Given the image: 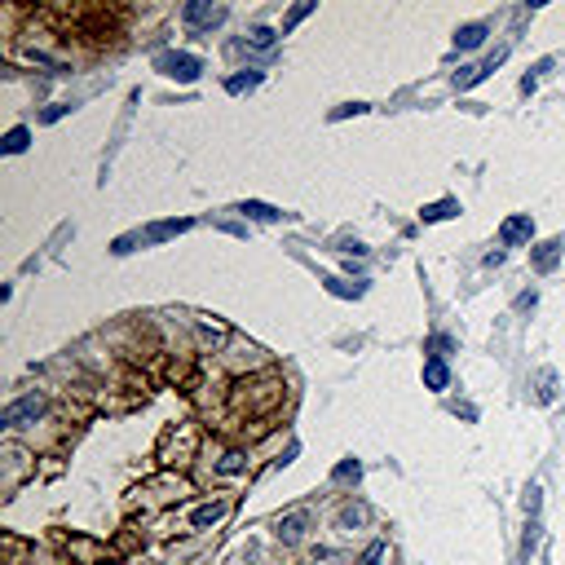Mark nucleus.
<instances>
[{
  "instance_id": "1",
  "label": "nucleus",
  "mask_w": 565,
  "mask_h": 565,
  "mask_svg": "<svg viewBox=\"0 0 565 565\" xmlns=\"http://www.w3.org/2000/svg\"><path fill=\"white\" fill-rule=\"evenodd\" d=\"M44 393H27V397H18L13 406H5V415H0V424L5 428H23V424H36L40 415H44Z\"/></svg>"
},
{
  "instance_id": "2",
  "label": "nucleus",
  "mask_w": 565,
  "mask_h": 565,
  "mask_svg": "<svg viewBox=\"0 0 565 565\" xmlns=\"http://www.w3.org/2000/svg\"><path fill=\"white\" fill-rule=\"evenodd\" d=\"M159 71L168 75V80H181V85H190V80H199L204 62H199L194 54H159Z\"/></svg>"
},
{
  "instance_id": "3",
  "label": "nucleus",
  "mask_w": 565,
  "mask_h": 565,
  "mask_svg": "<svg viewBox=\"0 0 565 565\" xmlns=\"http://www.w3.org/2000/svg\"><path fill=\"white\" fill-rule=\"evenodd\" d=\"M225 5H208V0H190L186 9H181V18H186V27H194V31H204V27H221L225 23Z\"/></svg>"
},
{
  "instance_id": "4",
  "label": "nucleus",
  "mask_w": 565,
  "mask_h": 565,
  "mask_svg": "<svg viewBox=\"0 0 565 565\" xmlns=\"http://www.w3.org/2000/svg\"><path fill=\"white\" fill-rule=\"evenodd\" d=\"M499 239H504L508 247H517V243H530V239H535V221H530V212H521V217H508V221L499 225Z\"/></svg>"
},
{
  "instance_id": "5",
  "label": "nucleus",
  "mask_w": 565,
  "mask_h": 565,
  "mask_svg": "<svg viewBox=\"0 0 565 565\" xmlns=\"http://www.w3.org/2000/svg\"><path fill=\"white\" fill-rule=\"evenodd\" d=\"M194 221L190 217H177V221H155V225H146V243H163V239H177V235H186Z\"/></svg>"
},
{
  "instance_id": "6",
  "label": "nucleus",
  "mask_w": 565,
  "mask_h": 565,
  "mask_svg": "<svg viewBox=\"0 0 565 565\" xmlns=\"http://www.w3.org/2000/svg\"><path fill=\"white\" fill-rule=\"evenodd\" d=\"M424 385H428V389H446V385H451V367H446L437 354L424 362Z\"/></svg>"
},
{
  "instance_id": "7",
  "label": "nucleus",
  "mask_w": 565,
  "mask_h": 565,
  "mask_svg": "<svg viewBox=\"0 0 565 565\" xmlns=\"http://www.w3.org/2000/svg\"><path fill=\"white\" fill-rule=\"evenodd\" d=\"M481 40H486V23H468L455 31V49H477Z\"/></svg>"
},
{
  "instance_id": "8",
  "label": "nucleus",
  "mask_w": 565,
  "mask_h": 565,
  "mask_svg": "<svg viewBox=\"0 0 565 565\" xmlns=\"http://www.w3.org/2000/svg\"><path fill=\"white\" fill-rule=\"evenodd\" d=\"M239 212H243V217H261V221H278V217H282L278 208L261 204V199H243V204H239Z\"/></svg>"
},
{
  "instance_id": "9",
  "label": "nucleus",
  "mask_w": 565,
  "mask_h": 565,
  "mask_svg": "<svg viewBox=\"0 0 565 565\" xmlns=\"http://www.w3.org/2000/svg\"><path fill=\"white\" fill-rule=\"evenodd\" d=\"M225 508H230V504H204V508H194V517H190V521H194L199 530H204V526H217V521L225 517Z\"/></svg>"
},
{
  "instance_id": "10",
  "label": "nucleus",
  "mask_w": 565,
  "mask_h": 565,
  "mask_svg": "<svg viewBox=\"0 0 565 565\" xmlns=\"http://www.w3.org/2000/svg\"><path fill=\"white\" fill-rule=\"evenodd\" d=\"M261 85V71H243V75H230L225 80V93H252Z\"/></svg>"
},
{
  "instance_id": "11",
  "label": "nucleus",
  "mask_w": 565,
  "mask_h": 565,
  "mask_svg": "<svg viewBox=\"0 0 565 565\" xmlns=\"http://www.w3.org/2000/svg\"><path fill=\"white\" fill-rule=\"evenodd\" d=\"M301 530H305V512H292V517H282L278 521V539H301Z\"/></svg>"
},
{
  "instance_id": "12",
  "label": "nucleus",
  "mask_w": 565,
  "mask_h": 565,
  "mask_svg": "<svg viewBox=\"0 0 565 565\" xmlns=\"http://www.w3.org/2000/svg\"><path fill=\"white\" fill-rule=\"evenodd\" d=\"M247 44H252V49H265V54H270V49L278 44V31H270V27H252V31H247Z\"/></svg>"
},
{
  "instance_id": "13",
  "label": "nucleus",
  "mask_w": 565,
  "mask_h": 565,
  "mask_svg": "<svg viewBox=\"0 0 565 565\" xmlns=\"http://www.w3.org/2000/svg\"><path fill=\"white\" fill-rule=\"evenodd\" d=\"M27 142H31V128H9L5 132V155H23Z\"/></svg>"
},
{
  "instance_id": "14",
  "label": "nucleus",
  "mask_w": 565,
  "mask_h": 565,
  "mask_svg": "<svg viewBox=\"0 0 565 565\" xmlns=\"http://www.w3.org/2000/svg\"><path fill=\"white\" fill-rule=\"evenodd\" d=\"M557 256H561V239L543 243L539 252H535V270H552V265H557Z\"/></svg>"
},
{
  "instance_id": "15",
  "label": "nucleus",
  "mask_w": 565,
  "mask_h": 565,
  "mask_svg": "<svg viewBox=\"0 0 565 565\" xmlns=\"http://www.w3.org/2000/svg\"><path fill=\"white\" fill-rule=\"evenodd\" d=\"M459 204H455V199H442V204H428L424 212H420V217L424 221H446V217H451V212H455Z\"/></svg>"
},
{
  "instance_id": "16",
  "label": "nucleus",
  "mask_w": 565,
  "mask_h": 565,
  "mask_svg": "<svg viewBox=\"0 0 565 565\" xmlns=\"http://www.w3.org/2000/svg\"><path fill=\"white\" fill-rule=\"evenodd\" d=\"M477 80H486V75H481V66H459V71H455V89H473Z\"/></svg>"
},
{
  "instance_id": "17",
  "label": "nucleus",
  "mask_w": 565,
  "mask_h": 565,
  "mask_svg": "<svg viewBox=\"0 0 565 565\" xmlns=\"http://www.w3.org/2000/svg\"><path fill=\"white\" fill-rule=\"evenodd\" d=\"M313 9H318V5H313V0H301V5H296V9L287 13V23H282V31H292L296 23H305V18H309V13H313Z\"/></svg>"
},
{
  "instance_id": "18",
  "label": "nucleus",
  "mask_w": 565,
  "mask_h": 565,
  "mask_svg": "<svg viewBox=\"0 0 565 565\" xmlns=\"http://www.w3.org/2000/svg\"><path fill=\"white\" fill-rule=\"evenodd\" d=\"M358 473H362V464H358V459H344L340 468H336V481H349V477L358 481Z\"/></svg>"
},
{
  "instance_id": "19",
  "label": "nucleus",
  "mask_w": 565,
  "mask_h": 565,
  "mask_svg": "<svg viewBox=\"0 0 565 565\" xmlns=\"http://www.w3.org/2000/svg\"><path fill=\"white\" fill-rule=\"evenodd\" d=\"M385 552H389L385 543H371L367 552H362V565H380V561H385Z\"/></svg>"
},
{
  "instance_id": "20",
  "label": "nucleus",
  "mask_w": 565,
  "mask_h": 565,
  "mask_svg": "<svg viewBox=\"0 0 565 565\" xmlns=\"http://www.w3.org/2000/svg\"><path fill=\"white\" fill-rule=\"evenodd\" d=\"M362 517H367V508H344L340 512V526H358Z\"/></svg>"
},
{
  "instance_id": "21",
  "label": "nucleus",
  "mask_w": 565,
  "mask_h": 565,
  "mask_svg": "<svg viewBox=\"0 0 565 565\" xmlns=\"http://www.w3.org/2000/svg\"><path fill=\"white\" fill-rule=\"evenodd\" d=\"M239 468H243V455H239V451H230V455L221 459V473H239Z\"/></svg>"
},
{
  "instance_id": "22",
  "label": "nucleus",
  "mask_w": 565,
  "mask_h": 565,
  "mask_svg": "<svg viewBox=\"0 0 565 565\" xmlns=\"http://www.w3.org/2000/svg\"><path fill=\"white\" fill-rule=\"evenodd\" d=\"M142 235H124V239H115V252H132V243H137Z\"/></svg>"
},
{
  "instance_id": "23",
  "label": "nucleus",
  "mask_w": 565,
  "mask_h": 565,
  "mask_svg": "<svg viewBox=\"0 0 565 565\" xmlns=\"http://www.w3.org/2000/svg\"><path fill=\"white\" fill-rule=\"evenodd\" d=\"M362 111H367L362 102H354V106H340V111H336V120H344V115H362Z\"/></svg>"
},
{
  "instance_id": "24",
  "label": "nucleus",
  "mask_w": 565,
  "mask_h": 565,
  "mask_svg": "<svg viewBox=\"0 0 565 565\" xmlns=\"http://www.w3.org/2000/svg\"><path fill=\"white\" fill-rule=\"evenodd\" d=\"M66 111H71V106H49V111H44V120H49V124H54V120H62V115H66Z\"/></svg>"
}]
</instances>
